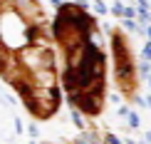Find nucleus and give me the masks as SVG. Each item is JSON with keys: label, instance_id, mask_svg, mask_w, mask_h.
Masks as SVG:
<instances>
[{"label": "nucleus", "instance_id": "7ed1b4c3", "mask_svg": "<svg viewBox=\"0 0 151 144\" xmlns=\"http://www.w3.org/2000/svg\"><path fill=\"white\" fill-rule=\"evenodd\" d=\"M114 55H116V82L122 87V92H127V97H131L136 87V75H134V67H131L129 47L122 33H114Z\"/></svg>", "mask_w": 151, "mask_h": 144}, {"label": "nucleus", "instance_id": "f257e3e1", "mask_svg": "<svg viewBox=\"0 0 151 144\" xmlns=\"http://www.w3.org/2000/svg\"><path fill=\"white\" fill-rule=\"evenodd\" d=\"M0 77L35 119L60 109L55 42L40 0H0Z\"/></svg>", "mask_w": 151, "mask_h": 144}, {"label": "nucleus", "instance_id": "f03ea898", "mask_svg": "<svg viewBox=\"0 0 151 144\" xmlns=\"http://www.w3.org/2000/svg\"><path fill=\"white\" fill-rule=\"evenodd\" d=\"M55 40L62 52V87L74 109L99 114L106 95V57L97 22L79 5H62L55 17Z\"/></svg>", "mask_w": 151, "mask_h": 144}]
</instances>
